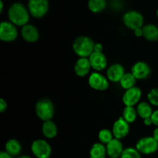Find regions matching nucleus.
Masks as SVG:
<instances>
[{
    "label": "nucleus",
    "instance_id": "aec40b11",
    "mask_svg": "<svg viewBox=\"0 0 158 158\" xmlns=\"http://www.w3.org/2000/svg\"><path fill=\"white\" fill-rule=\"evenodd\" d=\"M5 150L12 156H18L22 150V145L19 140L10 139L5 144Z\"/></svg>",
    "mask_w": 158,
    "mask_h": 158
},
{
    "label": "nucleus",
    "instance_id": "f03ea898",
    "mask_svg": "<svg viewBox=\"0 0 158 158\" xmlns=\"http://www.w3.org/2000/svg\"><path fill=\"white\" fill-rule=\"evenodd\" d=\"M95 43L87 36L77 37L73 43V50L79 57H89L94 52Z\"/></svg>",
    "mask_w": 158,
    "mask_h": 158
},
{
    "label": "nucleus",
    "instance_id": "bb28decb",
    "mask_svg": "<svg viewBox=\"0 0 158 158\" xmlns=\"http://www.w3.org/2000/svg\"><path fill=\"white\" fill-rule=\"evenodd\" d=\"M120 158H141V153L136 147H127L123 150Z\"/></svg>",
    "mask_w": 158,
    "mask_h": 158
},
{
    "label": "nucleus",
    "instance_id": "4be33fe9",
    "mask_svg": "<svg viewBox=\"0 0 158 158\" xmlns=\"http://www.w3.org/2000/svg\"><path fill=\"white\" fill-rule=\"evenodd\" d=\"M137 112L138 116L141 119H144L147 118L151 117L153 114V109L151 104L147 102H140L137 105Z\"/></svg>",
    "mask_w": 158,
    "mask_h": 158
},
{
    "label": "nucleus",
    "instance_id": "9b49d317",
    "mask_svg": "<svg viewBox=\"0 0 158 158\" xmlns=\"http://www.w3.org/2000/svg\"><path fill=\"white\" fill-rule=\"evenodd\" d=\"M112 132L114 138L121 139L126 137L130 133V123L123 117H120L114 122L112 127Z\"/></svg>",
    "mask_w": 158,
    "mask_h": 158
},
{
    "label": "nucleus",
    "instance_id": "1a4fd4ad",
    "mask_svg": "<svg viewBox=\"0 0 158 158\" xmlns=\"http://www.w3.org/2000/svg\"><path fill=\"white\" fill-rule=\"evenodd\" d=\"M109 81L107 77L98 71L93 72L88 79V84L90 88L97 91H105L107 89L110 85Z\"/></svg>",
    "mask_w": 158,
    "mask_h": 158
},
{
    "label": "nucleus",
    "instance_id": "423d86ee",
    "mask_svg": "<svg viewBox=\"0 0 158 158\" xmlns=\"http://www.w3.org/2000/svg\"><path fill=\"white\" fill-rule=\"evenodd\" d=\"M19 35L17 26L10 21H2L0 23V40L10 43L15 41Z\"/></svg>",
    "mask_w": 158,
    "mask_h": 158
},
{
    "label": "nucleus",
    "instance_id": "6ab92c4d",
    "mask_svg": "<svg viewBox=\"0 0 158 158\" xmlns=\"http://www.w3.org/2000/svg\"><path fill=\"white\" fill-rule=\"evenodd\" d=\"M143 37L148 41H157L158 40V26L152 23L143 26Z\"/></svg>",
    "mask_w": 158,
    "mask_h": 158
},
{
    "label": "nucleus",
    "instance_id": "e433bc0d",
    "mask_svg": "<svg viewBox=\"0 0 158 158\" xmlns=\"http://www.w3.org/2000/svg\"><path fill=\"white\" fill-rule=\"evenodd\" d=\"M17 158H32L30 156H29V155H22V156H18Z\"/></svg>",
    "mask_w": 158,
    "mask_h": 158
},
{
    "label": "nucleus",
    "instance_id": "9d476101",
    "mask_svg": "<svg viewBox=\"0 0 158 158\" xmlns=\"http://www.w3.org/2000/svg\"><path fill=\"white\" fill-rule=\"evenodd\" d=\"M142 96V91L140 88L134 86L130 89L126 90L123 94L122 100L125 106H134L138 104Z\"/></svg>",
    "mask_w": 158,
    "mask_h": 158
},
{
    "label": "nucleus",
    "instance_id": "72a5a7b5",
    "mask_svg": "<svg viewBox=\"0 0 158 158\" xmlns=\"http://www.w3.org/2000/svg\"><path fill=\"white\" fill-rule=\"evenodd\" d=\"M143 123H144V125H151L153 124V121H152V119H151V117H149V118H147V119H143Z\"/></svg>",
    "mask_w": 158,
    "mask_h": 158
},
{
    "label": "nucleus",
    "instance_id": "a878e982",
    "mask_svg": "<svg viewBox=\"0 0 158 158\" xmlns=\"http://www.w3.org/2000/svg\"><path fill=\"white\" fill-rule=\"evenodd\" d=\"M114 138L112 130H110L108 129H102L98 133V139L100 143L103 144H107L110 142Z\"/></svg>",
    "mask_w": 158,
    "mask_h": 158
},
{
    "label": "nucleus",
    "instance_id": "2f4dec72",
    "mask_svg": "<svg viewBox=\"0 0 158 158\" xmlns=\"http://www.w3.org/2000/svg\"><path fill=\"white\" fill-rule=\"evenodd\" d=\"M134 33L137 37H143V27L138 28V29L134 30Z\"/></svg>",
    "mask_w": 158,
    "mask_h": 158
},
{
    "label": "nucleus",
    "instance_id": "6e6552de",
    "mask_svg": "<svg viewBox=\"0 0 158 158\" xmlns=\"http://www.w3.org/2000/svg\"><path fill=\"white\" fill-rule=\"evenodd\" d=\"M31 151L37 158H49L52 153V147L46 140L38 139L31 144Z\"/></svg>",
    "mask_w": 158,
    "mask_h": 158
},
{
    "label": "nucleus",
    "instance_id": "f3484780",
    "mask_svg": "<svg viewBox=\"0 0 158 158\" xmlns=\"http://www.w3.org/2000/svg\"><path fill=\"white\" fill-rule=\"evenodd\" d=\"M92 68L89 57H79L74 64V72L79 77L87 75Z\"/></svg>",
    "mask_w": 158,
    "mask_h": 158
},
{
    "label": "nucleus",
    "instance_id": "2eb2a0df",
    "mask_svg": "<svg viewBox=\"0 0 158 158\" xmlns=\"http://www.w3.org/2000/svg\"><path fill=\"white\" fill-rule=\"evenodd\" d=\"M106 155L110 158H120L123 151V146L120 139L114 138L106 145Z\"/></svg>",
    "mask_w": 158,
    "mask_h": 158
},
{
    "label": "nucleus",
    "instance_id": "412c9836",
    "mask_svg": "<svg viewBox=\"0 0 158 158\" xmlns=\"http://www.w3.org/2000/svg\"><path fill=\"white\" fill-rule=\"evenodd\" d=\"M106 149L102 143H95L93 144L89 150V158H106Z\"/></svg>",
    "mask_w": 158,
    "mask_h": 158
},
{
    "label": "nucleus",
    "instance_id": "b1692460",
    "mask_svg": "<svg viewBox=\"0 0 158 158\" xmlns=\"http://www.w3.org/2000/svg\"><path fill=\"white\" fill-rule=\"evenodd\" d=\"M106 7V0H89L88 8L94 13H100Z\"/></svg>",
    "mask_w": 158,
    "mask_h": 158
},
{
    "label": "nucleus",
    "instance_id": "f704fd0d",
    "mask_svg": "<svg viewBox=\"0 0 158 158\" xmlns=\"http://www.w3.org/2000/svg\"><path fill=\"white\" fill-rule=\"evenodd\" d=\"M153 137L156 139V140L158 141V127H156L154 129V132H153Z\"/></svg>",
    "mask_w": 158,
    "mask_h": 158
},
{
    "label": "nucleus",
    "instance_id": "393cba45",
    "mask_svg": "<svg viewBox=\"0 0 158 158\" xmlns=\"http://www.w3.org/2000/svg\"><path fill=\"white\" fill-rule=\"evenodd\" d=\"M138 116L137 108L134 106H125L123 111V116L122 117L128 122V123H133L135 122L137 117Z\"/></svg>",
    "mask_w": 158,
    "mask_h": 158
},
{
    "label": "nucleus",
    "instance_id": "39448f33",
    "mask_svg": "<svg viewBox=\"0 0 158 158\" xmlns=\"http://www.w3.org/2000/svg\"><path fill=\"white\" fill-rule=\"evenodd\" d=\"M123 22L125 26L133 31L143 26V16L140 12L136 10H130L123 15Z\"/></svg>",
    "mask_w": 158,
    "mask_h": 158
},
{
    "label": "nucleus",
    "instance_id": "0eeeda50",
    "mask_svg": "<svg viewBox=\"0 0 158 158\" xmlns=\"http://www.w3.org/2000/svg\"><path fill=\"white\" fill-rule=\"evenodd\" d=\"M136 148L141 154H152L158 150V141L153 136H144L137 141Z\"/></svg>",
    "mask_w": 158,
    "mask_h": 158
},
{
    "label": "nucleus",
    "instance_id": "dca6fc26",
    "mask_svg": "<svg viewBox=\"0 0 158 158\" xmlns=\"http://www.w3.org/2000/svg\"><path fill=\"white\" fill-rule=\"evenodd\" d=\"M125 73L126 72L123 65L115 63L111 64L106 70V77L110 81L120 82Z\"/></svg>",
    "mask_w": 158,
    "mask_h": 158
},
{
    "label": "nucleus",
    "instance_id": "f257e3e1",
    "mask_svg": "<svg viewBox=\"0 0 158 158\" xmlns=\"http://www.w3.org/2000/svg\"><path fill=\"white\" fill-rule=\"evenodd\" d=\"M8 17L11 23L16 26H22L28 24L29 21L30 13L23 3L14 2L8 9Z\"/></svg>",
    "mask_w": 158,
    "mask_h": 158
},
{
    "label": "nucleus",
    "instance_id": "a211bd4d",
    "mask_svg": "<svg viewBox=\"0 0 158 158\" xmlns=\"http://www.w3.org/2000/svg\"><path fill=\"white\" fill-rule=\"evenodd\" d=\"M42 133L47 139H53L58 133L56 124L52 119L43 122L42 125Z\"/></svg>",
    "mask_w": 158,
    "mask_h": 158
},
{
    "label": "nucleus",
    "instance_id": "c756f323",
    "mask_svg": "<svg viewBox=\"0 0 158 158\" xmlns=\"http://www.w3.org/2000/svg\"><path fill=\"white\" fill-rule=\"evenodd\" d=\"M7 102H6L4 99L1 98V99H0V112H3L6 111V108H7Z\"/></svg>",
    "mask_w": 158,
    "mask_h": 158
},
{
    "label": "nucleus",
    "instance_id": "5701e85b",
    "mask_svg": "<svg viewBox=\"0 0 158 158\" xmlns=\"http://www.w3.org/2000/svg\"><path fill=\"white\" fill-rule=\"evenodd\" d=\"M137 78L134 76V74L131 72L125 73L124 75L122 77L121 80L120 81V85L123 89L127 90L130 88L135 86Z\"/></svg>",
    "mask_w": 158,
    "mask_h": 158
},
{
    "label": "nucleus",
    "instance_id": "20e7f679",
    "mask_svg": "<svg viewBox=\"0 0 158 158\" xmlns=\"http://www.w3.org/2000/svg\"><path fill=\"white\" fill-rule=\"evenodd\" d=\"M49 0H29L28 9L32 17L41 19L46 15L49 11Z\"/></svg>",
    "mask_w": 158,
    "mask_h": 158
},
{
    "label": "nucleus",
    "instance_id": "7c9ffc66",
    "mask_svg": "<svg viewBox=\"0 0 158 158\" xmlns=\"http://www.w3.org/2000/svg\"><path fill=\"white\" fill-rule=\"evenodd\" d=\"M103 46L100 43H95L94 46V52H103Z\"/></svg>",
    "mask_w": 158,
    "mask_h": 158
},
{
    "label": "nucleus",
    "instance_id": "4468645a",
    "mask_svg": "<svg viewBox=\"0 0 158 158\" xmlns=\"http://www.w3.org/2000/svg\"><path fill=\"white\" fill-rule=\"evenodd\" d=\"M92 68L97 71H101L107 66V59L103 52H93L89 57Z\"/></svg>",
    "mask_w": 158,
    "mask_h": 158
},
{
    "label": "nucleus",
    "instance_id": "473e14b6",
    "mask_svg": "<svg viewBox=\"0 0 158 158\" xmlns=\"http://www.w3.org/2000/svg\"><path fill=\"white\" fill-rule=\"evenodd\" d=\"M0 158H13L12 155L8 153L6 150L0 152Z\"/></svg>",
    "mask_w": 158,
    "mask_h": 158
},
{
    "label": "nucleus",
    "instance_id": "c85d7f7f",
    "mask_svg": "<svg viewBox=\"0 0 158 158\" xmlns=\"http://www.w3.org/2000/svg\"><path fill=\"white\" fill-rule=\"evenodd\" d=\"M151 119H152L153 124L156 126L158 127V109L155 110L153 112V114L151 116Z\"/></svg>",
    "mask_w": 158,
    "mask_h": 158
},
{
    "label": "nucleus",
    "instance_id": "7ed1b4c3",
    "mask_svg": "<svg viewBox=\"0 0 158 158\" xmlns=\"http://www.w3.org/2000/svg\"><path fill=\"white\" fill-rule=\"evenodd\" d=\"M35 112L37 117L43 122L51 120L55 114V106L50 99L43 98L36 102Z\"/></svg>",
    "mask_w": 158,
    "mask_h": 158
},
{
    "label": "nucleus",
    "instance_id": "ddd939ff",
    "mask_svg": "<svg viewBox=\"0 0 158 158\" xmlns=\"http://www.w3.org/2000/svg\"><path fill=\"white\" fill-rule=\"evenodd\" d=\"M21 36L25 41L33 43L38 41L40 38V32L34 25L28 23L22 27Z\"/></svg>",
    "mask_w": 158,
    "mask_h": 158
},
{
    "label": "nucleus",
    "instance_id": "cd10ccee",
    "mask_svg": "<svg viewBox=\"0 0 158 158\" xmlns=\"http://www.w3.org/2000/svg\"><path fill=\"white\" fill-rule=\"evenodd\" d=\"M148 99L151 105L158 106V88H152L148 92Z\"/></svg>",
    "mask_w": 158,
    "mask_h": 158
},
{
    "label": "nucleus",
    "instance_id": "4c0bfd02",
    "mask_svg": "<svg viewBox=\"0 0 158 158\" xmlns=\"http://www.w3.org/2000/svg\"><path fill=\"white\" fill-rule=\"evenodd\" d=\"M157 18H158V8H157Z\"/></svg>",
    "mask_w": 158,
    "mask_h": 158
},
{
    "label": "nucleus",
    "instance_id": "f8f14e48",
    "mask_svg": "<svg viewBox=\"0 0 158 158\" xmlns=\"http://www.w3.org/2000/svg\"><path fill=\"white\" fill-rule=\"evenodd\" d=\"M131 73L137 80H144L148 78L151 73V67L144 61H137L133 65Z\"/></svg>",
    "mask_w": 158,
    "mask_h": 158
},
{
    "label": "nucleus",
    "instance_id": "c9c22d12",
    "mask_svg": "<svg viewBox=\"0 0 158 158\" xmlns=\"http://www.w3.org/2000/svg\"><path fill=\"white\" fill-rule=\"evenodd\" d=\"M3 11V2L0 1V12H2Z\"/></svg>",
    "mask_w": 158,
    "mask_h": 158
}]
</instances>
